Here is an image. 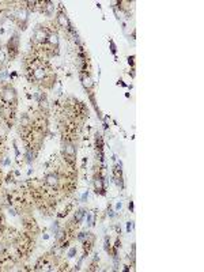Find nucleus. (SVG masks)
I'll return each mask as SVG.
<instances>
[{"label":"nucleus","mask_w":204,"mask_h":272,"mask_svg":"<svg viewBox=\"0 0 204 272\" xmlns=\"http://www.w3.org/2000/svg\"><path fill=\"white\" fill-rule=\"evenodd\" d=\"M4 61H6V53L3 49H0V64H3Z\"/></svg>","instance_id":"15"},{"label":"nucleus","mask_w":204,"mask_h":272,"mask_svg":"<svg viewBox=\"0 0 204 272\" xmlns=\"http://www.w3.org/2000/svg\"><path fill=\"white\" fill-rule=\"evenodd\" d=\"M82 84H83V87H84V88L90 90L94 83H93V79H91L90 76H86V75H84V76H82Z\"/></svg>","instance_id":"7"},{"label":"nucleus","mask_w":204,"mask_h":272,"mask_svg":"<svg viewBox=\"0 0 204 272\" xmlns=\"http://www.w3.org/2000/svg\"><path fill=\"white\" fill-rule=\"evenodd\" d=\"M34 158H36V152L31 150H27V152H26V161H27V163H31L33 161H34Z\"/></svg>","instance_id":"12"},{"label":"nucleus","mask_w":204,"mask_h":272,"mask_svg":"<svg viewBox=\"0 0 204 272\" xmlns=\"http://www.w3.org/2000/svg\"><path fill=\"white\" fill-rule=\"evenodd\" d=\"M48 36L49 34H46V31L44 30V29H41V27H37L34 30V40L37 41V42H44V41H46Z\"/></svg>","instance_id":"2"},{"label":"nucleus","mask_w":204,"mask_h":272,"mask_svg":"<svg viewBox=\"0 0 204 272\" xmlns=\"http://www.w3.org/2000/svg\"><path fill=\"white\" fill-rule=\"evenodd\" d=\"M75 253H76V248H72L71 251L68 252V257H74L75 256Z\"/></svg>","instance_id":"17"},{"label":"nucleus","mask_w":204,"mask_h":272,"mask_svg":"<svg viewBox=\"0 0 204 272\" xmlns=\"http://www.w3.org/2000/svg\"><path fill=\"white\" fill-rule=\"evenodd\" d=\"M61 238H63V233L60 231V233H59V236H57V240H61Z\"/></svg>","instance_id":"23"},{"label":"nucleus","mask_w":204,"mask_h":272,"mask_svg":"<svg viewBox=\"0 0 204 272\" xmlns=\"http://www.w3.org/2000/svg\"><path fill=\"white\" fill-rule=\"evenodd\" d=\"M132 227H133V225H132V222H128V223H127V231H128V233H131V230H132Z\"/></svg>","instance_id":"20"},{"label":"nucleus","mask_w":204,"mask_h":272,"mask_svg":"<svg viewBox=\"0 0 204 272\" xmlns=\"http://www.w3.org/2000/svg\"><path fill=\"white\" fill-rule=\"evenodd\" d=\"M57 22H59V25H60L61 27H68V26H69L68 18H67V15H65V14H63V12L57 15Z\"/></svg>","instance_id":"6"},{"label":"nucleus","mask_w":204,"mask_h":272,"mask_svg":"<svg viewBox=\"0 0 204 272\" xmlns=\"http://www.w3.org/2000/svg\"><path fill=\"white\" fill-rule=\"evenodd\" d=\"M94 219H95L94 212H88V214H87V225H88V226H93V225H94Z\"/></svg>","instance_id":"14"},{"label":"nucleus","mask_w":204,"mask_h":272,"mask_svg":"<svg viewBox=\"0 0 204 272\" xmlns=\"http://www.w3.org/2000/svg\"><path fill=\"white\" fill-rule=\"evenodd\" d=\"M46 41L50 44V45L57 46V45H59V36L55 34V33H53V34H49V36H48V40H46Z\"/></svg>","instance_id":"8"},{"label":"nucleus","mask_w":204,"mask_h":272,"mask_svg":"<svg viewBox=\"0 0 204 272\" xmlns=\"http://www.w3.org/2000/svg\"><path fill=\"white\" fill-rule=\"evenodd\" d=\"M17 17H18V19H19L21 22H25L27 21V17H29V14H27V11L26 10H19L18 11V14H17Z\"/></svg>","instance_id":"10"},{"label":"nucleus","mask_w":204,"mask_h":272,"mask_svg":"<svg viewBox=\"0 0 204 272\" xmlns=\"http://www.w3.org/2000/svg\"><path fill=\"white\" fill-rule=\"evenodd\" d=\"M52 11H53V6H52L50 3H49V4L46 6V12H48V14H52Z\"/></svg>","instance_id":"18"},{"label":"nucleus","mask_w":204,"mask_h":272,"mask_svg":"<svg viewBox=\"0 0 204 272\" xmlns=\"http://www.w3.org/2000/svg\"><path fill=\"white\" fill-rule=\"evenodd\" d=\"M7 78V72L6 71H2V72H0V82H3Z\"/></svg>","instance_id":"16"},{"label":"nucleus","mask_w":204,"mask_h":272,"mask_svg":"<svg viewBox=\"0 0 204 272\" xmlns=\"http://www.w3.org/2000/svg\"><path fill=\"white\" fill-rule=\"evenodd\" d=\"M84 215H86V211H84V210H79L75 214V221L76 222H82V221H83V218H84Z\"/></svg>","instance_id":"13"},{"label":"nucleus","mask_w":204,"mask_h":272,"mask_svg":"<svg viewBox=\"0 0 204 272\" xmlns=\"http://www.w3.org/2000/svg\"><path fill=\"white\" fill-rule=\"evenodd\" d=\"M44 76H45V71H44V68H37L34 71V78L37 80H42Z\"/></svg>","instance_id":"11"},{"label":"nucleus","mask_w":204,"mask_h":272,"mask_svg":"<svg viewBox=\"0 0 204 272\" xmlns=\"http://www.w3.org/2000/svg\"><path fill=\"white\" fill-rule=\"evenodd\" d=\"M4 251H6V245L3 244V242H0V255H3Z\"/></svg>","instance_id":"19"},{"label":"nucleus","mask_w":204,"mask_h":272,"mask_svg":"<svg viewBox=\"0 0 204 272\" xmlns=\"http://www.w3.org/2000/svg\"><path fill=\"white\" fill-rule=\"evenodd\" d=\"M94 188H95V192L97 193H103V180H102V177H95V180H94Z\"/></svg>","instance_id":"5"},{"label":"nucleus","mask_w":204,"mask_h":272,"mask_svg":"<svg viewBox=\"0 0 204 272\" xmlns=\"http://www.w3.org/2000/svg\"><path fill=\"white\" fill-rule=\"evenodd\" d=\"M63 151H64V155H67L69 159H74L75 158V155H76V147L71 143H67Z\"/></svg>","instance_id":"4"},{"label":"nucleus","mask_w":204,"mask_h":272,"mask_svg":"<svg viewBox=\"0 0 204 272\" xmlns=\"http://www.w3.org/2000/svg\"><path fill=\"white\" fill-rule=\"evenodd\" d=\"M45 182L46 185H49V187H57L59 185V176L56 173H49L45 176Z\"/></svg>","instance_id":"3"},{"label":"nucleus","mask_w":204,"mask_h":272,"mask_svg":"<svg viewBox=\"0 0 204 272\" xmlns=\"http://www.w3.org/2000/svg\"><path fill=\"white\" fill-rule=\"evenodd\" d=\"M110 46H112V52H116V46H114V44H113V42L110 44Z\"/></svg>","instance_id":"22"},{"label":"nucleus","mask_w":204,"mask_h":272,"mask_svg":"<svg viewBox=\"0 0 204 272\" xmlns=\"http://www.w3.org/2000/svg\"><path fill=\"white\" fill-rule=\"evenodd\" d=\"M2 97H3V99H4L7 103L15 102V99H17V91H15V88L11 87V86H7V87L3 88Z\"/></svg>","instance_id":"1"},{"label":"nucleus","mask_w":204,"mask_h":272,"mask_svg":"<svg viewBox=\"0 0 204 272\" xmlns=\"http://www.w3.org/2000/svg\"><path fill=\"white\" fill-rule=\"evenodd\" d=\"M121 206H122V204H121V202H118V203L116 204V210H120V208H121Z\"/></svg>","instance_id":"21"},{"label":"nucleus","mask_w":204,"mask_h":272,"mask_svg":"<svg viewBox=\"0 0 204 272\" xmlns=\"http://www.w3.org/2000/svg\"><path fill=\"white\" fill-rule=\"evenodd\" d=\"M18 42H19V40H18V36H14L10 40V42H8L10 52H11V49H12V50H17V48H18Z\"/></svg>","instance_id":"9"}]
</instances>
